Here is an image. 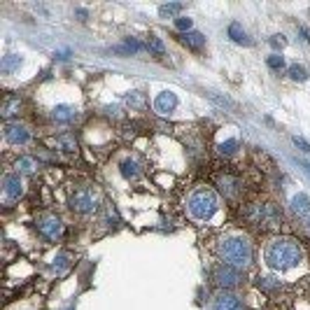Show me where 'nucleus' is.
<instances>
[{
    "instance_id": "1",
    "label": "nucleus",
    "mask_w": 310,
    "mask_h": 310,
    "mask_svg": "<svg viewBox=\"0 0 310 310\" xmlns=\"http://www.w3.org/2000/svg\"><path fill=\"white\" fill-rule=\"evenodd\" d=\"M301 259H303L301 248L294 240H287V238L275 240L266 249V264L271 266L273 271H289V268L301 264Z\"/></svg>"
},
{
    "instance_id": "2",
    "label": "nucleus",
    "mask_w": 310,
    "mask_h": 310,
    "mask_svg": "<svg viewBox=\"0 0 310 310\" xmlns=\"http://www.w3.org/2000/svg\"><path fill=\"white\" fill-rule=\"evenodd\" d=\"M219 254L221 259L226 261L233 268H245V266L252 261V249H249V243L243 238H226L221 240L219 245Z\"/></svg>"
},
{
    "instance_id": "3",
    "label": "nucleus",
    "mask_w": 310,
    "mask_h": 310,
    "mask_svg": "<svg viewBox=\"0 0 310 310\" xmlns=\"http://www.w3.org/2000/svg\"><path fill=\"white\" fill-rule=\"evenodd\" d=\"M189 213L201 221L210 219L217 213V196H215V191H210V189H198V191H194L191 198H189Z\"/></svg>"
},
{
    "instance_id": "4",
    "label": "nucleus",
    "mask_w": 310,
    "mask_h": 310,
    "mask_svg": "<svg viewBox=\"0 0 310 310\" xmlns=\"http://www.w3.org/2000/svg\"><path fill=\"white\" fill-rule=\"evenodd\" d=\"M248 217L254 224H259V226H275V224H280L282 221V215H280V210L275 208L273 203H264V205H252L249 208Z\"/></svg>"
},
{
    "instance_id": "5",
    "label": "nucleus",
    "mask_w": 310,
    "mask_h": 310,
    "mask_svg": "<svg viewBox=\"0 0 310 310\" xmlns=\"http://www.w3.org/2000/svg\"><path fill=\"white\" fill-rule=\"evenodd\" d=\"M70 208L77 210V213H93L96 208V196L91 189H80L75 191V196L70 198Z\"/></svg>"
},
{
    "instance_id": "6",
    "label": "nucleus",
    "mask_w": 310,
    "mask_h": 310,
    "mask_svg": "<svg viewBox=\"0 0 310 310\" xmlns=\"http://www.w3.org/2000/svg\"><path fill=\"white\" fill-rule=\"evenodd\" d=\"M37 229H40V233H42L47 240H56L63 233V224L59 217L47 215V217H40V219H37Z\"/></svg>"
},
{
    "instance_id": "7",
    "label": "nucleus",
    "mask_w": 310,
    "mask_h": 310,
    "mask_svg": "<svg viewBox=\"0 0 310 310\" xmlns=\"http://www.w3.org/2000/svg\"><path fill=\"white\" fill-rule=\"evenodd\" d=\"M215 282L219 284V287H236L240 282V271L238 268H233V266H219L217 271H215Z\"/></svg>"
},
{
    "instance_id": "8",
    "label": "nucleus",
    "mask_w": 310,
    "mask_h": 310,
    "mask_svg": "<svg viewBox=\"0 0 310 310\" xmlns=\"http://www.w3.org/2000/svg\"><path fill=\"white\" fill-rule=\"evenodd\" d=\"M2 185H5V194H7L9 201H17L19 196L24 194V185H21L19 173H9V175H5Z\"/></svg>"
},
{
    "instance_id": "9",
    "label": "nucleus",
    "mask_w": 310,
    "mask_h": 310,
    "mask_svg": "<svg viewBox=\"0 0 310 310\" xmlns=\"http://www.w3.org/2000/svg\"><path fill=\"white\" fill-rule=\"evenodd\" d=\"M154 107H156V112H161V115H168V112H173V110L177 107V96L173 93V91H163V93L156 96Z\"/></svg>"
},
{
    "instance_id": "10",
    "label": "nucleus",
    "mask_w": 310,
    "mask_h": 310,
    "mask_svg": "<svg viewBox=\"0 0 310 310\" xmlns=\"http://www.w3.org/2000/svg\"><path fill=\"white\" fill-rule=\"evenodd\" d=\"M5 138H7L12 145H24V142H28V131L21 124H7Z\"/></svg>"
},
{
    "instance_id": "11",
    "label": "nucleus",
    "mask_w": 310,
    "mask_h": 310,
    "mask_svg": "<svg viewBox=\"0 0 310 310\" xmlns=\"http://www.w3.org/2000/svg\"><path fill=\"white\" fill-rule=\"evenodd\" d=\"M52 117L59 122V124H70L72 119L77 117V110L70 107V105H56L52 110Z\"/></svg>"
},
{
    "instance_id": "12",
    "label": "nucleus",
    "mask_w": 310,
    "mask_h": 310,
    "mask_svg": "<svg viewBox=\"0 0 310 310\" xmlns=\"http://www.w3.org/2000/svg\"><path fill=\"white\" fill-rule=\"evenodd\" d=\"M217 185H219V189H221V194L224 196H236L240 191V180H236V177H231V175L219 177Z\"/></svg>"
},
{
    "instance_id": "13",
    "label": "nucleus",
    "mask_w": 310,
    "mask_h": 310,
    "mask_svg": "<svg viewBox=\"0 0 310 310\" xmlns=\"http://www.w3.org/2000/svg\"><path fill=\"white\" fill-rule=\"evenodd\" d=\"M292 210L299 217H310V198L306 194H296L292 198Z\"/></svg>"
},
{
    "instance_id": "14",
    "label": "nucleus",
    "mask_w": 310,
    "mask_h": 310,
    "mask_svg": "<svg viewBox=\"0 0 310 310\" xmlns=\"http://www.w3.org/2000/svg\"><path fill=\"white\" fill-rule=\"evenodd\" d=\"M215 310H243V306H240V301L236 299V296H231V294H221V296H217Z\"/></svg>"
},
{
    "instance_id": "15",
    "label": "nucleus",
    "mask_w": 310,
    "mask_h": 310,
    "mask_svg": "<svg viewBox=\"0 0 310 310\" xmlns=\"http://www.w3.org/2000/svg\"><path fill=\"white\" fill-rule=\"evenodd\" d=\"M119 168H122V175L126 180H135V177L140 175V166H138V161H133V159H124Z\"/></svg>"
},
{
    "instance_id": "16",
    "label": "nucleus",
    "mask_w": 310,
    "mask_h": 310,
    "mask_svg": "<svg viewBox=\"0 0 310 310\" xmlns=\"http://www.w3.org/2000/svg\"><path fill=\"white\" fill-rule=\"evenodd\" d=\"M56 147L63 152H75L77 150V140H75V135H70V133H63V135L56 138Z\"/></svg>"
},
{
    "instance_id": "17",
    "label": "nucleus",
    "mask_w": 310,
    "mask_h": 310,
    "mask_svg": "<svg viewBox=\"0 0 310 310\" xmlns=\"http://www.w3.org/2000/svg\"><path fill=\"white\" fill-rule=\"evenodd\" d=\"M19 65H21V56H17V54H7L5 59H2V72L5 75H9V72H14V70H19Z\"/></svg>"
},
{
    "instance_id": "18",
    "label": "nucleus",
    "mask_w": 310,
    "mask_h": 310,
    "mask_svg": "<svg viewBox=\"0 0 310 310\" xmlns=\"http://www.w3.org/2000/svg\"><path fill=\"white\" fill-rule=\"evenodd\" d=\"M35 168H37V161L33 159V156H21V159L17 161V170L19 173H24V175L35 173Z\"/></svg>"
},
{
    "instance_id": "19",
    "label": "nucleus",
    "mask_w": 310,
    "mask_h": 310,
    "mask_svg": "<svg viewBox=\"0 0 310 310\" xmlns=\"http://www.w3.org/2000/svg\"><path fill=\"white\" fill-rule=\"evenodd\" d=\"M229 35L233 42H240V44H249L248 35H245V31L240 28V24H231L229 26Z\"/></svg>"
},
{
    "instance_id": "20",
    "label": "nucleus",
    "mask_w": 310,
    "mask_h": 310,
    "mask_svg": "<svg viewBox=\"0 0 310 310\" xmlns=\"http://www.w3.org/2000/svg\"><path fill=\"white\" fill-rule=\"evenodd\" d=\"M182 7H185L182 2H168V5H161V7H159V14L163 19H166V17H175V14L182 12Z\"/></svg>"
},
{
    "instance_id": "21",
    "label": "nucleus",
    "mask_w": 310,
    "mask_h": 310,
    "mask_svg": "<svg viewBox=\"0 0 310 310\" xmlns=\"http://www.w3.org/2000/svg\"><path fill=\"white\" fill-rule=\"evenodd\" d=\"M182 40H185L186 44H189V47H191V49H201V47H203V42H205V37L201 35V33H185V37H182Z\"/></svg>"
},
{
    "instance_id": "22",
    "label": "nucleus",
    "mask_w": 310,
    "mask_h": 310,
    "mask_svg": "<svg viewBox=\"0 0 310 310\" xmlns=\"http://www.w3.org/2000/svg\"><path fill=\"white\" fill-rule=\"evenodd\" d=\"M240 147V142L236 140V138H231V140H224L219 145V154H224V156H231V154H236V150Z\"/></svg>"
},
{
    "instance_id": "23",
    "label": "nucleus",
    "mask_w": 310,
    "mask_h": 310,
    "mask_svg": "<svg viewBox=\"0 0 310 310\" xmlns=\"http://www.w3.org/2000/svg\"><path fill=\"white\" fill-rule=\"evenodd\" d=\"M147 47H150V52H154L156 56H163V54H166V47H163V42H161L156 35L147 37Z\"/></svg>"
},
{
    "instance_id": "24",
    "label": "nucleus",
    "mask_w": 310,
    "mask_h": 310,
    "mask_svg": "<svg viewBox=\"0 0 310 310\" xmlns=\"http://www.w3.org/2000/svg\"><path fill=\"white\" fill-rule=\"evenodd\" d=\"M126 103L131 107H135V110H140V107L145 105V96H142L140 91H131V93L126 96Z\"/></svg>"
},
{
    "instance_id": "25",
    "label": "nucleus",
    "mask_w": 310,
    "mask_h": 310,
    "mask_svg": "<svg viewBox=\"0 0 310 310\" xmlns=\"http://www.w3.org/2000/svg\"><path fill=\"white\" fill-rule=\"evenodd\" d=\"M17 110H19V98H17V96L7 98V103L2 105V117H12V115H17Z\"/></svg>"
},
{
    "instance_id": "26",
    "label": "nucleus",
    "mask_w": 310,
    "mask_h": 310,
    "mask_svg": "<svg viewBox=\"0 0 310 310\" xmlns=\"http://www.w3.org/2000/svg\"><path fill=\"white\" fill-rule=\"evenodd\" d=\"M289 77H292V80H296V82H303L306 77H308V72H306V68H303V65H292V68H289Z\"/></svg>"
},
{
    "instance_id": "27",
    "label": "nucleus",
    "mask_w": 310,
    "mask_h": 310,
    "mask_svg": "<svg viewBox=\"0 0 310 310\" xmlns=\"http://www.w3.org/2000/svg\"><path fill=\"white\" fill-rule=\"evenodd\" d=\"M268 65H271L273 70H282V68H284V59L280 56V54H273V56L268 59Z\"/></svg>"
},
{
    "instance_id": "28",
    "label": "nucleus",
    "mask_w": 310,
    "mask_h": 310,
    "mask_svg": "<svg viewBox=\"0 0 310 310\" xmlns=\"http://www.w3.org/2000/svg\"><path fill=\"white\" fill-rule=\"evenodd\" d=\"M65 268H68V257H65V254H59V257L54 259V271L61 273V271H65Z\"/></svg>"
},
{
    "instance_id": "29",
    "label": "nucleus",
    "mask_w": 310,
    "mask_h": 310,
    "mask_svg": "<svg viewBox=\"0 0 310 310\" xmlns=\"http://www.w3.org/2000/svg\"><path fill=\"white\" fill-rule=\"evenodd\" d=\"M124 49H126V52H140L142 44L138 42V40H131V37H128V40L124 42Z\"/></svg>"
},
{
    "instance_id": "30",
    "label": "nucleus",
    "mask_w": 310,
    "mask_h": 310,
    "mask_svg": "<svg viewBox=\"0 0 310 310\" xmlns=\"http://www.w3.org/2000/svg\"><path fill=\"white\" fill-rule=\"evenodd\" d=\"M208 98H213L215 103H219L221 107H233V103H231L229 98H221V96H217V93H208Z\"/></svg>"
},
{
    "instance_id": "31",
    "label": "nucleus",
    "mask_w": 310,
    "mask_h": 310,
    "mask_svg": "<svg viewBox=\"0 0 310 310\" xmlns=\"http://www.w3.org/2000/svg\"><path fill=\"white\" fill-rule=\"evenodd\" d=\"M175 26L180 28V31H189V28H191V19H186V17L175 19Z\"/></svg>"
},
{
    "instance_id": "32",
    "label": "nucleus",
    "mask_w": 310,
    "mask_h": 310,
    "mask_svg": "<svg viewBox=\"0 0 310 310\" xmlns=\"http://www.w3.org/2000/svg\"><path fill=\"white\" fill-rule=\"evenodd\" d=\"M284 44H287V40H284L282 35H273V37H271V47H275V49H282Z\"/></svg>"
},
{
    "instance_id": "33",
    "label": "nucleus",
    "mask_w": 310,
    "mask_h": 310,
    "mask_svg": "<svg viewBox=\"0 0 310 310\" xmlns=\"http://www.w3.org/2000/svg\"><path fill=\"white\" fill-rule=\"evenodd\" d=\"M271 280H273V278H261V280H259V284H261V287H266V289H275V287H280V282H271Z\"/></svg>"
},
{
    "instance_id": "34",
    "label": "nucleus",
    "mask_w": 310,
    "mask_h": 310,
    "mask_svg": "<svg viewBox=\"0 0 310 310\" xmlns=\"http://www.w3.org/2000/svg\"><path fill=\"white\" fill-rule=\"evenodd\" d=\"M294 145H296V147H299L301 152H310V145H308L306 140H303V138H299V135L294 138Z\"/></svg>"
},
{
    "instance_id": "35",
    "label": "nucleus",
    "mask_w": 310,
    "mask_h": 310,
    "mask_svg": "<svg viewBox=\"0 0 310 310\" xmlns=\"http://www.w3.org/2000/svg\"><path fill=\"white\" fill-rule=\"evenodd\" d=\"M301 33H303V40H308V42H310V31H308V28H301Z\"/></svg>"
},
{
    "instance_id": "36",
    "label": "nucleus",
    "mask_w": 310,
    "mask_h": 310,
    "mask_svg": "<svg viewBox=\"0 0 310 310\" xmlns=\"http://www.w3.org/2000/svg\"><path fill=\"white\" fill-rule=\"evenodd\" d=\"M299 166H301V168H306L310 173V163H308V161H299Z\"/></svg>"
},
{
    "instance_id": "37",
    "label": "nucleus",
    "mask_w": 310,
    "mask_h": 310,
    "mask_svg": "<svg viewBox=\"0 0 310 310\" xmlns=\"http://www.w3.org/2000/svg\"><path fill=\"white\" fill-rule=\"evenodd\" d=\"M308 229H310V217H308Z\"/></svg>"
}]
</instances>
